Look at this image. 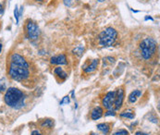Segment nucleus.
<instances>
[{"label": "nucleus", "instance_id": "obj_20", "mask_svg": "<svg viewBox=\"0 0 160 135\" xmlns=\"http://www.w3.org/2000/svg\"><path fill=\"white\" fill-rule=\"evenodd\" d=\"M42 126H43V127H44V126L51 127V126H52V121H51V120H46V121H45V122L42 124Z\"/></svg>", "mask_w": 160, "mask_h": 135}, {"label": "nucleus", "instance_id": "obj_6", "mask_svg": "<svg viewBox=\"0 0 160 135\" xmlns=\"http://www.w3.org/2000/svg\"><path fill=\"white\" fill-rule=\"evenodd\" d=\"M115 97H116V92H108L105 97L103 98V106L108 109V110H113L114 108V103H115Z\"/></svg>", "mask_w": 160, "mask_h": 135}, {"label": "nucleus", "instance_id": "obj_24", "mask_svg": "<svg viewBox=\"0 0 160 135\" xmlns=\"http://www.w3.org/2000/svg\"><path fill=\"white\" fill-rule=\"evenodd\" d=\"M135 135H149V134L144 133V132H137L135 133Z\"/></svg>", "mask_w": 160, "mask_h": 135}, {"label": "nucleus", "instance_id": "obj_13", "mask_svg": "<svg viewBox=\"0 0 160 135\" xmlns=\"http://www.w3.org/2000/svg\"><path fill=\"white\" fill-rule=\"evenodd\" d=\"M54 72H55V74L56 75H58L60 79H62V80H65V79H67V77H68V74L63 70V68L60 67H58L55 68V70H54Z\"/></svg>", "mask_w": 160, "mask_h": 135}, {"label": "nucleus", "instance_id": "obj_3", "mask_svg": "<svg viewBox=\"0 0 160 135\" xmlns=\"http://www.w3.org/2000/svg\"><path fill=\"white\" fill-rule=\"evenodd\" d=\"M117 37H118V32L115 29L111 27L106 28L99 34V37H98L99 44L104 47L111 46L112 45H114V43L117 40Z\"/></svg>", "mask_w": 160, "mask_h": 135}, {"label": "nucleus", "instance_id": "obj_25", "mask_svg": "<svg viewBox=\"0 0 160 135\" xmlns=\"http://www.w3.org/2000/svg\"><path fill=\"white\" fill-rule=\"evenodd\" d=\"M0 14H3V6L0 4Z\"/></svg>", "mask_w": 160, "mask_h": 135}, {"label": "nucleus", "instance_id": "obj_22", "mask_svg": "<svg viewBox=\"0 0 160 135\" xmlns=\"http://www.w3.org/2000/svg\"><path fill=\"white\" fill-rule=\"evenodd\" d=\"M116 115V112H115L114 110H108V112L106 113V116H115Z\"/></svg>", "mask_w": 160, "mask_h": 135}, {"label": "nucleus", "instance_id": "obj_10", "mask_svg": "<svg viewBox=\"0 0 160 135\" xmlns=\"http://www.w3.org/2000/svg\"><path fill=\"white\" fill-rule=\"evenodd\" d=\"M103 108H100V107H96V108H94L93 109H92V119H93V120H97V119H99L102 116H103Z\"/></svg>", "mask_w": 160, "mask_h": 135}, {"label": "nucleus", "instance_id": "obj_1", "mask_svg": "<svg viewBox=\"0 0 160 135\" xmlns=\"http://www.w3.org/2000/svg\"><path fill=\"white\" fill-rule=\"evenodd\" d=\"M8 74L12 80L17 82L25 81L29 77V64L20 54L14 53L11 55Z\"/></svg>", "mask_w": 160, "mask_h": 135}, {"label": "nucleus", "instance_id": "obj_11", "mask_svg": "<svg viewBox=\"0 0 160 135\" xmlns=\"http://www.w3.org/2000/svg\"><path fill=\"white\" fill-rule=\"evenodd\" d=\"M142 95V92L139 90H134L133 92H131V94L129 95V102L132 104H134L137 99Z\"/></svg>", "mask_w": 160, "mask_h": 135}, {"label": "nucleus", "instance_id": "obj_15", "mask_svg": "<svg viewBox=\"0 0 160 135\" xmlns=\"http://www.w3.org/2000/svg\"><path fill=\"white\" fill-rule=\"evenodd\" d=\"M83 51H84V46L83 45H78L77 47H75L73 49V54L78 56V57H81L82 54H83Z\"/></svg>", "mask_w": 160, "mask_h": 135}, {"label": "nucleus", "instance_id": "obj_9", "mask_svg": "<svg viewBox=\"0 0 160 135\" xmlns=\"http://www.w3.org/2000/svg\"><path fill=\"white\" fill-rule=\"evenodd\" d=\"M98 64H99V59H93L91 62V64H89L87 67L83 68L84 72H86V73L93 72L97 68V67H98Z\"/></svg>", "mask_w": 160, "mask_h": 135}, {"label": "nucleus", "instance_id": "obj_12", "mask_svg": "<svg viewBox=\"0 0 160 135\" xmlns=\"http://www.w3.org/2000/svg\"><path fill=\"white\" fill-rule=\"evenodd\" d=\"M97 129L103 133V134L107 135L110 132V127L108 123H100L97 125Z\"/></svg>", "mask_w": 160, "mask_h": 135}, {"label": "nucleus", "instance_id": "obj_21", "mask_svg": "<svg viewBox=\"0 0 160 135\" xmlns=\"http://www.w3.org/2000/svg\"><path fill=\"white\" fill-rule=\"evenodd\" d=\"M5 89H6V84H5V82H0V92L4 91Z\"/></svg>", "mask_w": 160, "mask_h": 135}, {"label": "nucleus", "instance_id": "obj_23", "mask_svg": "<svg viewBox=\"0 0 160 135\" xmlns=\"http://www.w3.org/2000/svg\"><path fill=\"white\" fill-rule=\"evenodd\" d=\"M31 135H42L38 131H33L32 132V134Z\"/></svg>", "mask_w": 160, "mask_h": 135}, {"label": "nucleus", "instance_id": "obj_5", "mask_svg": "<svg viewBox=\"0 0 160 135\" xmlns=\"http://www.w3.org/2000/svg\"><path fill=\"white\" fill-rule=\"evenodd\" d=\"M26 32L28 38L30 40H36L40 36V29L39 27L32 21H28L26 24Z\"/></svg>", "mask_w": 160, "mask_h": 135}, {"label": "nucleus", "instance_id": "obj_27", "mask_svg": "<svg viewBox=\"0 0 160 135\" xmlns=\"http://www.w3.org/2000/svg\"><path fill=\"white\" fill-rule=\"evenodd\" d=\"M1 51H2V44L0 43V53H1Z\"/></svg>", "mask_w": 160, "mask_h": 135}, {"label": "nucleus", "instance_id": "obj_26", "mask_svg": "<svg viewBox=\"0 0 160 135\" xmlns=\"http://www.w3.org/2000/svg\"><path fill=\"white\" fill-rule=\"evenodd\" d=\"M145 20H151V21H153V19H152L151 17H146V18H145Z\"/></svg>", "mask_w": 160, "mask_h": 135}, {"label": "nucleus", "instance_id": "obj_4", "mask_svg": "<svg viewBox=\"0 0 160 135\" xmlns=\"http://www.w3.org/2000/svg\"><path fill=\"white\" fill-rule=\"evenodd\" d=\"M157 45H158L157 42L153 38H145V39H143L140 44V49H141V52H142V57L146 60L150 59L154 56V54H155V52L157 50Z\"/></svg>", "mask_w": 160, "mask_h": 135}, {"label": "nucleus", "instance_id": "obj_28", "mask_svg": "<svg viewBox=\"0 0 160 135\" xmlns=\"http://www.w3.org/2000/svg\"><path fill=\"white\" fill-rule=\"evenodd\" d=\"M97 1H98V2H104L105 0H97Z\"/></svg>", "mask_w": 160, "mask_h": 135}, {"label": "nucleus", "instance_id": "obj_2", "mask_svg": "<svg viewBox=\"0 0 160 135\" xmlns=\"http://www.w3.org/2000/svg\"><path fill=\"white\" fill-rule=\"evenodd\" d=\"M4 100L8 107L15 109H19L24 106L25 97L22 91L15 87H10L6 92Z\"/></svg>", "mask_w": 160, "mask_h": 135}, {"label": "nucleus", "instance_id": "obj_29", "mask_svg": "<svg viewBox=\"0 0 160 135\" xmlns=\"http://www.w3.org/2000/svg\"><path fill=\"white\" fill-rule=\"evenodd\" d=\"M35 1H39V2H42L43 0H35Z\"/></svg>", "mask_w": 160, "mask_h": 135}, {"label": "nucleus", "instance_id": "obj_17", "mask_svg": "<svg viewBox=\"0 0 160 135\" xmlns=\"http://www.w3.org/2000/svg\"><path fill=\"white\" fill-rule=\"evenodd\" d=\"M14 17H15L16 22L19 23V20H20V12H19V8H18L17 6H16L15 8H14Z\"/></svg>", "mask_w": 160, "mask_h": 135}, {"label": "nucleus", "instance_id": "obj_16", "mask_svg": "<svg viewBox=\"0 0 160 135\" xmlns=\"http://www.w3.org/2000/svg\"><path fill=\"white\" fill-rule=\"evenodd\" d=\"M64 1V5L68 8H71L73 7L79 0H63Z\"/></svg>", "mask_w": 160, "mask_h": 135}, {"label": "nucleus", "instance_id": "obj_19", "mask_svg": "<svg viewBox=\"0 0 160 135\" xmlns=\"http://www.w3.org/2000/svg\"><path fill=\"white\" fill-rule=\"evenodd\" d=\"M68 103H69V96H65L62 99V101L60 102V105H64V104H68Z\"/></svg>", "mask_w": 160, "mask_h": 135}, {"label": "nucleus", "instance_id": "obj_18", "mask_svg": "<svg viewBox=\"0 0 160 135\" xmlns=\"http://www.w3.org/2000/svg\"><path fill=\"white\" fill-rule=\"evenodd\" d=\"M112 135H129V132L126 130H119Z\"/></svg>", "mask_w": 160, "mask_h": 135}, {"label": "nucleus", "instance_id": "obj_14", "mask_svg": "<svg viewBox=\"0 0 160 135\" xmlns=\"http://www.w3.org/2000/svg\"><path fill=\"white\" fill-rule=\"evenodd\" d=\"M121 118H130V119H132V118H134V117H135V114L134 112L132 110V109H126V110H124L123 112L120 113V115H119Z\"/></svg>", "mask_w": 160, "mask_h": 135}, {"label": "nucleus", "instance_id": "obj_7", "mask_svg": "<svg viewBox=\"0 0 160 135\" xmlns=\"http://www.w3.org/2000/svg\"><path fill=\"white\" fill-rule=\"evenodd\" d=\"M123 100H124V91L122 89H118L116 91V97H115L114 103V108L116 110L119 109L122 107Z\"/></svg>", "mask_w": 160, "mask_h": 135}, {"label": "nucleus", "instance_id": "obj_8", "mask_svg": "<svg viewBox=\"0 0 160 135\" xmlns=\"http://www.w3.org/2000/svg\"><path fill=\"white\" fill-rule=\"evenodd\" d=\"M50 62L53 65H66L67 64V58L65 55L61 54L58 56L52 57L50 59Z\"/></svg>", "mask_w": 160, "mask_h": 135}]
</instances>
